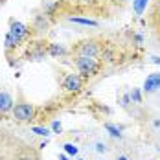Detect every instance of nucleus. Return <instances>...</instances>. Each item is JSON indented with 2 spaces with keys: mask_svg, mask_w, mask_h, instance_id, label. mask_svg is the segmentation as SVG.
<instances>
[{
  "mask_svg": "<svg viewBox=\"0 0 160 160\" xmlns=\"http://www.w3.org/2000/svg\"><path fill=\"white\" fill-rule=\"evenodd\" d=\"M26 32H28V28H26L22 22H13V24H11V28H9L8 37H6V48H8V50L15 48L17 44L26 37Z\"/></svg>",
  "mask_w": 160,
  "mask_h": 160,
  "instance_id": "1",
  "label": "nucleus"
},
{
  "mask_svg": "<svg viewBox=\"0 0 160 160\" xmlns=\"http://www.w3.org/2000/svg\"><path fill=\"white\" fill-rule=\"evenodd\" d=\"M76 66H78L79 74H83L85 78H88V76H94L98 70H99V64H98L96 57H78Z\"/></svg>",
  "mask_w": 160,
  "mask_h": 160,
  "instance_id": "2",
  "label": "nucleus"
},
{
  "mask_svg": "<svg viewBox=\"0 0 160 160\" xmlns=\"http://www.w3.org/2000/svg\"><path fill=\"white\" fill-rule=\"evenodd\" d=\"M13 114H15L17 120H20V122H28V120H32L33 118V107L30 103H18L13 107Z\"/></svg>",
  "mask_w": 160,
  "mask_h": 160,
  "instance_id": "3",
  "label": "nucleus"
},
{
  "mask_svg": "<svg viewBox=\"0 0 160 160\" xmlns=\"http://www.w3.org/2000/svg\"><path fill=\"white\" fill-rule=\"evenodd\" d=\"M78 52H79V57H96L99 53V48L94 42H83Z\"/></svg>",
  "mask_w": 160,
  "mask_h": 160,
  "instance_id": "4",
  "label": "nucleus"
},
{
  "mask_svg": "<svg viewBox=\"0 0 160 160\" xmlns=\"http://www.w3.org/2000/svg\"><path fill=\"white\" fill-rule=\"evenodd\" d=\"M64 88L68 90V92H78L81 88V78L78 74H70V76H66V79H64Z\"/></svg>",
  "mask_w": 160,
  "mask_h": 160,
  "instance_id": "5",
  "label": "nucleus"
},
{
  "mask_svg": "<svg viewBox=\"0 0 160 160\" xmlns=\"http://www.w3.org/2000/svg\"><path fill=\"white\" fill-rule=\"evenodd\" d=\"M160 88V74H151L144 83V90L145 92H155Z\"/></svg>",
  "mask_w": 160,
  "mask_h": 160,
  "instance_id": "6",
  "label": "nucleus"
},
{
  "mask_svg": "<svg viewBox=\"0 0 160 160\" xmlns=\"http://www.w3.org/2000/svg\"><path fill=\"white\" fill-rule=\"evenodd\" d=\"M13 109V99L8 92H0V112H8Z\"/></svg>",
  "mask_w": 160,
  "mask_h": 160,
  "instance_id": "7",
  "label": "nucleus"
},
{
  "mask_svg": "<svg viewBox=\"0 0 160 160\" xmlns=\"http://www.w3.org/2000/svg\"><path fill=\"white\" fill-rule=\"evenodd\" d=\"M70 22L83 24V26H98L96 20H90V18H79V17H70Z\"/></svg>",
  "mask_w": 160,
  "mask_h": 160,
  "instance_id": "8",
  "label": "nucleus"
},
{
  "mask_svg": "<svg viewBox=\"0 0 160 160\" xmlns=\"http://www.w3.org/2000/svg\"><path fill=\"white\" fill-rule=\"evenodd\" d=\"M134 2V11H136V15H142L145 9V6H147V0H132Z\"/></svg>",
  "mask_w": 160,
  "mask_h": 160,
  "instance_id": "9",
  "label": "nucleus"
},
{
  "mask_svg": "<svg viewBox=\"0 0 160 160\" xmlns=\"http://www.w3.org/2000/svg\"><path fill=\"white\" fill-rule=\"evenodd\" d=\"M46 26H48L46 18H44V17H37V20H35V30H37V32H44Z\"/></svg>",
  "mask_w": 160,
  "mask_h": 160,
  "instance_id": "10",
  "label": "nucleus"
},
{
  "mask_svg": "<svg viewBox=\"0 0 160 160\" xmlns=\"http://www.w3.org/2000/svg\"><path fill=\"white\" fill-rule=\"evenodd\" d=\"M105 129L111 132L112 136H118V138L122 136V132H120V127H116V125H112V123H105Z\"/></svg>",
  "mask_w": 160,
  "mask_h": 160,
  "instance_id": "11",
  "label": "nucleus"
},
{
  "mask_svg": "<svg viewBox=\"0 0 160 160\" xmlns=\"http://www.w3.org/2000/svg\"><path fill=\"white\" fill-rule=\"evenodd\" d=\"M153 20H155V28L160 32V2L157 4V9H155V15H153Z\"/></svg>",
  "mask_w": 160,
  "mask_h": 160,
  "instance_id": "12",
  "label": "nucleus"
},
{
  "mask_svg": "<svg viewBox=\"0 0 160 160\" xmlns=\"http://www.w3.org/2000/svg\"><path fill=\"white\" fill-rule=\"evenodd\" d=\"M50 53L52 55H61V53H64V48L59 46V44H50Z\"/></svg>",
  "mask_w": 160,
  "mask_h": 160,
  "instance_id": "13",
  "label": "nucleus"
},
{
  "mask_svg": "<svg viewBox=\"0 0 160 160\" xmlns=\"http://www.w3.org/2000/svg\"><path fill=\"white\" fill-rule=\"evenodd\" d=\"M131 99H132V101H134V103H140V101H142V94H140V90H138V88H132V92H131Z\"/></svg>",
  "mask_w": 160,
  "mask_h": 160,
  "instance_id": "14",
  "label": "nucleus"
},
{
  "mask_svg": "<svg viewBox=\"0 0 160 160\" xmlns=\"http://www.w3.org/2000/svg\"><path fill=\"white\" fill-rule=\"evenodd\" d=\"M32 131L35 132V134H39V136H48L50 134V131L46 127H33Z\"/></svg>",
  "mask_w": 160,
  "mask_h": 160,
  "instance_id": "15",
  "label": "nucleus"
},
{
  "mask_svg": "<svg viewBox=\"0 0 160 160\" xmlns=\"http://www.w3.org/2000/svg\"><path fill=\"white\" fill-rule=\"evenodd\" d=\"M64 151H66L68 155H78V147L74 144H64Z\"/></svg>",
  "mask_w": 160,
  "mask_h": 160,
  "instance_id": "16",
  "label": "nucleus"
},
{
  "mask_svg": "<svg viewBox=\"0 0 160 160\" xmlns=\"http://www.w3.org/2000/svg\"><path fill=\"white\" fill-rule=\"evenodd\" d=\"M52 129H53V132H61V123L59 122H53L52 123Z\"/></svg>",
  "mask_w": 160,
  "mask_h": 160,
  "instance_id": "17",
  "label": "nucleus"
},
{
  "mask_svg": "<svg viewBox=\"0 0 160 160\" xmlns=\"http://www.w3.org/2000/svg\"><path fill=\"white\" fill-rule=\"evenodd\" d=\"M96 149H98V153H105V149H107V147H105L103 144H98Z\"/></svg>",
  "mask_w": 160,
  "mask_h": 160,
  "instance_id": "18",
  "label": "nucleus"
},
{
  "mask_svg": "<svg viewBox=\"0 0 160 160\" xmlns=\"http://www.w3.org/2000/svg\"><path fill=\"white\" fill-rule=\"evenodd\" d=\"M129 99H131V98H129V96H123V99H122L123 103H122V105H125V107H127V105H129Z\"/></svg>",
  "mask_w": 160,
  "mask_h": 160,
  "instance_id": "19",
  "label": "nucleus"
},
{
  "mask_svg": "<svg viewBox=\"0 0 160 160\" xmlns=\"http://www.w3.org/2000/svg\"><path fill=\"white\" fill-rule=\"evenodd\" d=\"M151 59H153V63H155V64H160V57H157V55H153Z\"/></svg>",
  "mask_w": 160,
  "mask_h": 160,
  "instance_id": "20",
  "label": "nucleus"
},
{
  "mask_svg": "<svg viewBox=\"0 0 160 160\" xmlns=\"http://www.w3.org/2000/svg\"><path fill=\"white\" fill-rule=\"evenodd\" d=\"M59 160H68V158H66V157H64V155H61V157H59Z\"/></svg>",
  "mask_w": 160,
  "mask_h": 160,
  "instance_id": "21",
  "label": "nucleus"
},
{
  "mask_svg": "<svg viewBox=\"0 0 160 160\" xmlns=\"http://www.w3.org/2000/svg\"><path fill=\"white\" fill-rule=\"evenodd\" d=\"M118 160H127V158H125V157H120V158H118Z\"/></svg>",
  "mask_w": 160,
  "mask_h": 160,
  "instance_id": "22",
  "label": "nucleus"
},
{
  "mask_svg": "<svg viewBox=\"0 0 160 160\" xmlns=\"http://www.w3.org/2000/svg\"><path fill=\"white\" fill-rule=\"evenodd\" d=\"M18 160H32V158H18Z\"/></svg>",
  "mask_w": 160,
  "mask_h": 160,
  "instance_id": "23",
  "label": "nucleus"
},
{
  "mask_svg": "<svg viewBox=\"0 0 160 160\" xmlns=\"http://www.w3.org/2000/svg\"><path fill=\"white\" fill-rule=\"evenodd\" d=\"M122 2H129V0H122Z\"/></svg>",
  "mask_w": 160,
  "mask_h": 160,
  "instance_id": "24",
  "label": "nucleus"
},
{
  "mask_svg": "<svg viewBox=\"0 0 160 160\" xmlns=\"http://www.w3.org/2000/svg\"><path fill=\"white\" fill-rule=\"evenodd\" d=\"M0 2H2V0H0Z\"/></svg>",
  "mask_w": 160,
  "mask_h": 160,
  "instance_id": "25",
  "label": "nucleus"
}]
</instances>
